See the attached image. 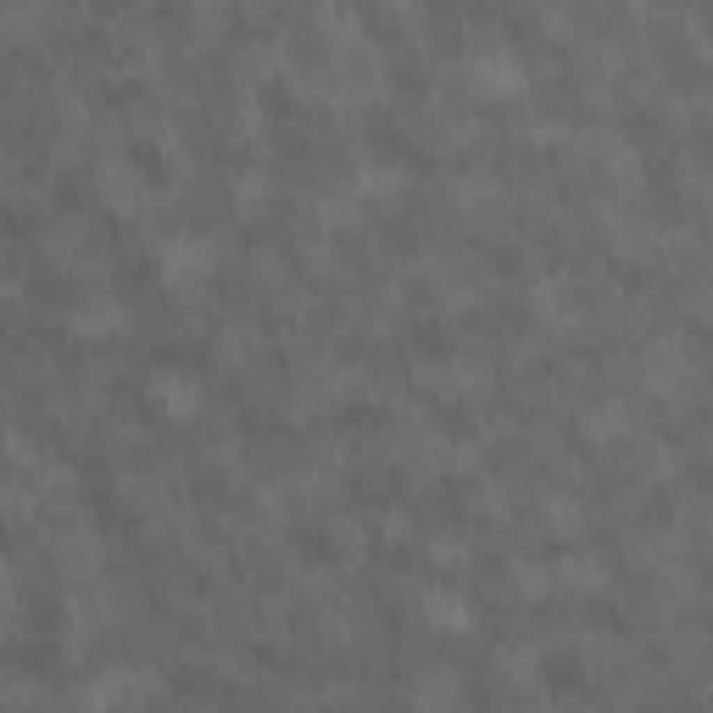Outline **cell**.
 I'll return each mask as SVG.
<instances>
[{"mask_svg":"<svg viewBox=\"0 0 713 713\" xmlns=\"http://www.w3.org/2000/svg\"><path fill=\"white\" fill-rule=\"evenodd\" d=\"M151 402L162 407L168 418H195V407H201V385H195L190 374H179V368H162V374L151 379Z\"/></svg>","mask_w":713,"mask_h":713,"instance_id":"obj_1","label":"cell"},{"mask_svg":"<svg viewBox=\"0 0 713 713\" xmlns=\"http://www.w3.org/2000/svg\"><path fill=\"white\" fill-rule=\"evenodd\" d=\"M162 262H168V285H190V279H207L212 273V246H201V240H173Z\"/></svg>","mask_w":713,"mask_h":713,"instance_id":"obj_2","label":"cell"},{"mask_svg":"<svg viewBox=\"0 0 713 713\" xmlns=\"http://www.w3.org/2000/svg\"><path fill=\"white\" fill-rule=\"evenodd\" d=\"M73 329L78 335H112V329H123V307L112 296H95L84 307H73Z\"/></svg>","mask_w":713,"mask_h":713,"instance_id":"obj_3","label":"cell"},{"mask_svg":"<svg viewBox=\"0 0 713 713\" xmlns=\"http://www.w3.org/2000/svg\"><path fill=\"white\" fill-rule=\"evenodd\" d=\"M101 195L112 201L117 212H134V207H140V173H129L123 162H106V168H101Z\"/></svg>","mask_w":713,"mask_h":713,"instance_id":"obj_4","label":"cell"},{"mask_svg":"<svg viewBox=\"0 0 713 713\" xmlns=\"http://www.w3.org/2000/svg\"><path fill=\"white\" fill-rule=\"evenodd\" d=\"M429 619L441 624V630H468V613H463V602H457V597H441V591L429 597Z\"/></svg>","mask_w":713,"mask_h":713,"instance_id":"obj_5","label":"cell"},{"mask_svg":"<svg viewBox=\"0 0 713 713\" xmlns=\"http://www.w3.org/2000/svg\"><path fill=\"white\" fill-rule=\"evenodd\" d=\"M402 173H396V168H374V173H368V179H363V190L368 195H385V201H390V195H396V190H402Z\"/></svg>","mask_w":713,"mask_h":713,"instance_id":"obj_6","label":"cell"}]
</instances>
